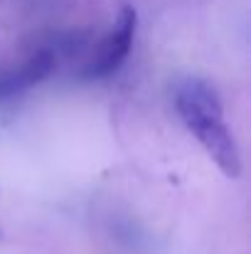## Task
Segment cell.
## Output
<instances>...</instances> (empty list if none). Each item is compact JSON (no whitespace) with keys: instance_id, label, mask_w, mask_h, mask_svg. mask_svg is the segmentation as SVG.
Masks as SVG:
<instances>
[{"instance_id":"cell-3","label":"cell","mask_w":251,"mask_h":254,"mask_svg":"<svg viewBox=\"0 0 251 254\" xmlns=\"http://www.w3.org/2000/svg\"><path fill=\"white\" fill-rule=\"evenodd\" d=\"M57 67V55L50 47L35 50L25 64L15 72H2L0 74V99H10L15 94H22L25 89L45 82Z\"/></svg>"},{"instance_id":"cell-2","label":"cell","mask_w":251,"mask_h":254,"mask_svg":"<svg viewBox=\"0 0 251 254\" xmlns=\"http://www.w3.org/2000/svg\"><path fill=\"white\" fill-rule=\"evenodd\" d=\"M136 10L133 7H123L118 12V20L113 25V30L103 37V42L99 45V52L96 57L84 67V77L86 79H101V77H108L113 74L123 62L126 57L131 55V47H133V35H136Z\"/></svg>"},{"instance_id":"cell-1","label":"cell","mask_w":251,"mask_h":254,"mask_svg":"<svg viewBox=\"0 0 251 254\" xmlns=\"http://www.w3.org/2000/svg\"><path fill=\"white\" fill-rule=\"evenodd\" d=\"M175 106L187 131L200 141L207 156L227 178L242 175V156L224 124V109L217 89L204 79H185L175 89Z\"/></svg>"}]
</instances>
